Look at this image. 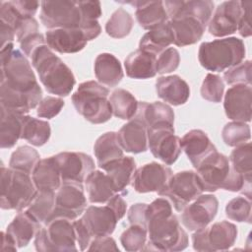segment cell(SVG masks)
Segmentation results:
<instances>
[{"instance_id": "6da1fadb", "label": "cell", "mask_w": 252, "mask_h": 252, "mask_svg": "<svg viewBox=\"0 0 252 252\" xmlns=\"http://www.w3.org/2000/svg\"><path fill=\"white\" fill-rule=\"evenodd\" d=\"M0 66V107L28 114L42 99V90L31 63L23 52L9 43L1 47Z\"/></svg>"}, {"instance_id": "7a4b0ae2", "label": "cell", "mask_w": 252, "mask_h": 252, "mask_svg": "<svg viewBox=\"0 0 252 252\" xmlns=\"http://www.w3.org/2000/svg\"><path fill=\"white\" fill-rule=\"evenodd\" d=\"M146 220L149 240L144 250L175 252L188 246V235L166 198H157L148 205Z\"/></svg>"}, {"instance_id": "3957f363", "label": "cell", "mask_w": 252, "mask_h": 252, "mask_svg": "<svg viewBox=\"0 0 252 252\" xmlns=\"http://www.w3.org/2000/svg\"><path fill=\"white\" fill-rule=\"evenodd\" d=\"M196 170L203 191L215 192L223 189L242 192L251 200V179L236 172L231 167L228 158L218 151L204 158Z\"/></svg>"}, {"instance_id": "277c9868", "label": "cell", "mask_w": 252, "mask_h": 252, "mask_svg": "<svg viewBox=\"0 0 252 252\" xmlns=\"http://www.w3.org/2000/svg\"><path fill=\"white\" fill-rule=\"evenodd\" d=\"M32 65L36 70L45 90L58 96H67L72 92L76 79L72 70L55 55L47 44L38 46L32 54Z\"/></svg>"}, {"instance_id": "5b68a950", "label": "cell", "mask_w": 252, "mask_h": 252, "mask_svg": "<svg viewBox=\"0 0 252 252\" xmlns=\"http://www.w3.org/2000/svg\"><path fill=\"white\" fill-rule=\"evenodd\" d=\"M109 90L96 81H87L79 85L72 94V102L77 112L93 124H102L110 120L112 108Z\"/></svg>"}, {"instance_id": "8992f818", "label": "cell", "mask_w": 252, "mask_h": 252, "mask_svg": "<svg viewBox=\"0 0 252 252\" xmlns=\"http://www.w3.org/2000/svg\"><path fill=\"white\" fill-rule=\"evenodd\" d=\"M245 53L242 39L235 36L223 37L202 42L198 50V60L205 69L221 72L241 63Z\"/></svg>"}, {"instance_id": "52a82bcc", "label": "cell", "mask_w": 252, "mask_h": 252, "mask_svg": "<svg viewBox=\"0 0 252 252\" xmlns=\"http://www.w3.org/2000/svg\"><path fill=\"white\" fill-rule=\"evenodd\" d=\"M37 189L31 175L6 167L1 163V195L2 210L23 211L34 198Z\"/></svg>"}, {"instance_id": "ba28073f", "label": "cell", "mask_w": 252, "mask_h": 252, "mask_svg": "<svg viewBox=\"0 0 252 252\" xmlns=\"http://www.w3.org/2000/svg\"><path fill=\"white\" fill-rule=\"evenodd\" d=\"M76 233L73 220L54 218L44 223L34 237L36 251H77Z\"/></svg>"}, {"instance_id": "9c48e42d", "label": "cell", "mask_w": 252, "mask_h": 252, "mask_svg": "<svg viewBox=\"0 0 252 252\" xmlns=\"http://www.w3.org/2000/svg\"><path fill=\"white\" fill-rule=\"evenodd\" d=\"M203 192L197 173L193 170H184L172 174L167 185L158 194L166 198L177 212H181Z\"/></svg>"}, {"instance_id": "30bf717a", "label": "cell", "mask_w": 252, "mask_h": 252, "mask_svg": "<svg viewBox=\"0 0 252 252\" xmlns=\"http://www.w3.org/2000/svg\"><path fill=\"white\" fill-rule=\"evenodd\" d=\"M236 238V225L227 220H220L209 227L195 230L192 244L196 251H223L233 246Z\"/></svg>"}, {"instance_id": "8fae6325", "label": "cell", "mask_w": 252, "mask_h": 252, "mask_svg": "<svg viewBox=\"0 0 252 252\" xmlns=\"http://www.w3.org/2000/svg\"><path fill=\"white\" fill-rule=\"evenodd\" d=\"M39 18L48 30L80 28L82 23L78 1H42Z\"/></svg>"}, {"instance_id": "7c38bea8", "label": "cell", "mask_w": 252, "mask_h": 252, "mask_svg": "<svg viewBox=\"0 0 252 252\" xmlns=\"http://www.w3.org/2000/svg\"><path fill=\"white\" fill-rule=\"evenodd\" d=\"M180 140L171 125L148 128V148L155 158L166 165L173 164L179 158L182 151Z\"/></svg>"}, {"instance_id": "4fadbf2b", "label": "cell", "mask_w": 252, "mask_h": 252, "mask_svg": "<svg viewBox=\"0 0 252 252\" xmlns=\"http://www.w3.org/2000/svg\"><path fill=\"white\" fill-rule=\"evenodd\" d=\"M86 209L87 198L82 183L62 182L56 191L55 207L49 220L62 217L75 220L84 214Z\"/></svg>"}, {"instance_id": "5bb4252c", "label": "cell", "mask_w": 252, "mask_h": 252, "mask_svg": "<svg viewBox=\"0 0 252 252\" xmlns=\"http://www.w3.org/2000/svg\"><path fill=\"white\" fill-rule=\"evenodd\" d=\"M219 201L213 194H201L181 212L182 224L191 231L204 228L217 216Z\"/></svg>"}, {"instance_id": "9a60e30c", "label": "cell", "mask_w": 252, "mask_h": 252, "mask_svg": "<svg viewBox=\"0 0 252 252\" xmlns=\"http://www.w3.org/2000/svg\"><path fill=\"white\" fill-rule=\"evenodd\" d=\"M59 168L62 182H85L94 170V161L91 156L80 152H62L53 156Z\"/></svg>"}, {"instance_id": "2e32d148", "label": "cell", "mask_w": 252, "mask_h": 252, "mask_svg": "<svg viewBox=\"0 0 252 252\" xmlns=\"http://www.w3.org/2000/svg\"><path fill=\"white\" fill-rule=\"evenodd\" d=\"M172 174L171 168L167 165L152 161L136 169L132 186L138 193H158L167 185Z\"/></svg>"}, {"instance_id": "e0dca14e", "label": "cell", "mask_w": 252, "mask_h": 252, "mask_svg": "<svg viewBox=\"0 0 252 252\" xmlns=\"http://www.w3.org/2000/svg\"><path fill=\"white\" fill-rule=\"evenodd\" d=\"M80 220L93 239L110 236L119 221L115 212L108 204L105 206H89Z\"/></svg>"}, {"instance_id": "ac0fdd59", "label": "cell", "mask_w": 252, "mask_h": 252, "mask_svg": "<svg viewBox=\"0 0 252 252\" xmlns=\"http://www.w3.org/2000/svg\"><path fill=\"white\" fill-rule=\"evenodd\" d=\"M242 8L240 1L230 0L220 3L208 25L210 34L222 37L234 33L238 29Z\"/></svg>"}, {"instance_id": "d6986e66", "label": "cell", "mask_w": 252, "mask_h": 252, "mask_svg": "<svg viewBox=\"0 0 252 252\" xmlns=\"http://www.w3.org/2000/svg\"><path fill=\"white\" fill-rule=\"evenodd\" d=\"M252 87L251 85H234L230 87L225 94L223 108L227 118L233 121H251Z\"/></svg>"}, {"instance_id": "ffe728a7", "label": "cell", "mask_w": 252, "mask_h": 252, "mask_svg": "<svg viewBox=\"0 0 252 252\" xmlns=\"http://www.w3.org/2000/svg\"><path fill=\"white\" fill-rule=\"evenodd\" d=\"M170 27L173 32V43L177 46L191 45L199 41L207 26L196 17L189 14L178 13L170 20Z\"/></svg>"}, {"instance_id": "44dd1931", "label": "cell", "mask_w": 252, "mask_h": 252, "mask_svg": "<svg viewBox=\"0 0 252 252\" xmlns=\"http://www.w3.org/2000/svg\"><path fill=\"white\" fill-rule=\"evenodd\" d=\"M46 44L59 53H77L83 50L88 39L80 28L53 29L45 33Z\"/></svg>"}, {"instance_id": "7402d4cb", "label": "cell", "mask_w": 252, "mask_h": 252, "mask_svg": "<svg viewBox=\"0 0 252 252\" xmlns=\"http://www.w3.org/2000/svg\"><path fill=\"white\" fill-rule=\"evenodd\" d=\"M123 151L132 154L145 153L148 148V129L143 119L135 115L117 132Z\"/></svg>"}, {"instance_id": "603a6c76", "label": "cell", "mask_w": 252, "mask_h": 252, "mask_svg": "<svg viewBox=\"0 0 252 252\" xmlns=\"http://www.w3.org/2000/svg\"><path fill=\"white\" fill-rule=\"evenodd\" d=\"M180 145L195 168L204 158L217 151L208 135L200 129L187 132L180 140Z\"/></svg>"}, {"instance_id": "cb8c5ba5", "label": "cell", "mask_w": 252, "mask_h": 252, "mask_svg": "<svg viewBox=\"0 0 252 252\" xmlns=\"http://www.w3.org/2000/svg\"><path fill=\"white\" fill-rule=\"evenodd\" d=\"M156 91L162 100L174 106L184 104L190 96L188 84L178 75L158 78L156 81Z\"/></svg>"}, {"instance_id": "d4e9b609", "label": "cell", "mask_w": 252, "mask_h": 252, "mask_svg": "<svg viewBox=\"0 0 252 252\" xmlns=\"http://www.w3.org/2000/svg\"><path fill=\"white\" fill-rule=\"evenodd\" d=\"M42 225L43 224L34 219L27 210H23L20 211L8 224L6 232L12 236L18 248H23L35 237Z\"/></svg>"}, {"instance_id": "484cf974", "label": "cell", "mask_w": 252, "mask_h": 252, "mask_svg": "<svg viewBox=\"0 0 252 252\" xmlns=\"http://www.w3.org/2000/svg\"><path fill=\"white\" fill-rule=\"evenodd\" d=\"M136 8L135 16L138 24L144 30H152L169 21L163 1H129L120 2Z\"/></svg>"}, {"instance_id": "4316f807", "label": "cell", "mask_w": 252, "mask_h": 252, "mask_svg": "<svg viewBox=\"0 0 252 252\" xmlns=\"http://www.w3.org/2000/svg\"><path fill=\"white\" fill-rule=\"evenodd\" d=\"M157 55L137 49L124 61L126 75L132 79H150L157 75Z\"/></svg>"}, {"instance_id": "83f0119b", "label": "cell", "mask_w": 252, "mask_h": 252, "mask_svg": "<svg viewBox=\"0 0 252 252\" xmlns=\"http://www.w3.org/2000/svg\"><path fill=\"white\" fill-rule=\"evenodd\" d=\"M94 70L98 83L110 88L116 87L124 76L120 61L113 54L106 52L96 56Z\"/></svg>"}, {"instance_id": "f1b7e54d", "label": "cell", "mask_w": 252, "mask_h": 252, "mask_svg": "<svg viewBox=\"0 0 252 252\" xmlns=\"http://www.w3.org/2000/svg\"><path fill=\"white\" fill-rule=\"evenodd\" d=\"M88 199L93 204L107 203L115 194L110 177L100 170H93L85 180Z\"/></svg>"}, {"instance_id": "f546056e", "label": "cell", "mask_w": 252, "mask_h": 252, "mask_svg": "<svg viewBox=\"0 0 252 252\" xmlns=\"http://www.w3.org/2000/svg\"><path fill=\"white\" fill-rule=\"evenodd\" d=\"M32 179L38 191L56 192L58 190L62 180L53 156L38 161L32 174Z\"/></svg>"}, {"instance_id": "4dcf8cb0", "label": "cell", "mask_w": 252, "mask_h": 252, "mask_svg": "<svg viewBox=\"0 0 252 252\" xmlns=\"http://www.w3.org/2000/svg\"><path fill=\"white\" fill-rule=\"evenodd\" d=\"M105 173L110 177L116 193L125 194L126 187L132 181L136 171V161L132 157H122L115 159L102 168Z\"/></svg>"}, {"instance_id": "1f68e13d", "label": "cell", "mask_w": 252, "mask_h": 252, "mask_svg": "<svg viewBox=\"0 0 252 252\" xmlns=\"http://www.w3.org/2000/svg\"><path fill=\"white\" fill-rule=\"evenodd\" d=\"M136 115L143 119L147 129L162 125L173 126L174 124V112L172 108L161 101H154L151 103L139 101Z\"/></svg>"}, {"instance_id": "d6a6232c", "label": "cell", "mask_w": 252, "mask_h": 252, "mask_svg": "<svg viewBox=\"0 0 252 252\" xmlns=\"http://www.w3.org/2000/svg\"><path fill=\"white\" fill-rule=\"evenodd\" d=\"M0 147L1 149H10L22 137L24 117L26 114L11 111L3 107H0Z\"/></svg>"}, {"instance_id": "836d02e7", "label": "cell", "mask_w": 252, "mask_h": 252, "mask_svg": "<svg viewBox=\"0 0 252 252\" xmlns=\"http://www.w3.org/2000/svg\"><path fill=\"white\" fill-rule=\"evenodd\" d=\"M174 41L169 21L150 30L140 39L139 48L155 55H158Z\"/></svg>"}, {"instance_id": "e575fe53", "label": "cell", "mask_w": 252, "mask_h": 252, "mask_svg": "<svg viewBox=\"0 0 252 252\" xmlns=\"http://www.w3.org/2000/svg\"><path fill=\"white\" fill-rule=\"evenodd\" d=\"M94 154L97 165L102 168L105 164L123 157V149L117 138V133L110 131L99 136L94 145Z\"/></svg>"}, {"instance_id": "d590c367", "label": "cell", "mask_w": 252, "mask_h": 252, "mask_svg": "<svg viewBox=\"0 0 252 252\" xmlns=\"http://www.w3.org/2000/svg\"><path fill=\"white\" fill-rule=\"evenodd\" d=\"M109 102L112 108V114L122 120L132 119L137 111L139 101L128 91L116 89L109 95Z\"/></svg>"}, {"instance_id": "8d00e7d4", "label": "cell", "mask_w": 252, "mask_h": 252, "mask_svg": "<svg viewBox=\"0 0 252 252\" xmlns=\"http://www.w3.org/2000/svg\"><path fill=\"white\" fill-rule=\"evenodd\" d=\"M50 135L51 129L47 121L25 115L21 139L28 141L32 146L41 147L48 142Z\"/></svg>"}, {"instance_id": "74e56055", "label": "cell", "mask_w": 252, "mask_h": 252, "mask_svg": "<svg viewBox=\"0 0 252 252\" xmlns=\"http://www.w3.org/2000/svg\"><path fill=\"white\" fill-rule=\"evenodd\" d=\"M54 191H38L28 206L27 211L36 219L41 224H44L51 217L55 207Z\"/></svg>"}, {"instance_id": "f35d334b", "label": "cell", "mask_w": 252, "mask_h": 252, "mask_svg": "<svg viewBox=\"0 0 252 252\" xmlns=\"http://www.w3.org/2000/svg\"><path fill=\"white\" fill-rule=\"evenodd\" d=\"M39 160L40 156L37 151L25 145L17 148V150L12 153L9 167L32 175Z\"/></svg>"}, {"instance_id": "ab89813d", "label": "cell", "mask_w": 252, "mask_h": 252, "mask_svg": "<svg viewBox=\"0 0 252 252\" xmlns=\"http://www.w3.org/2000/svg\"><path fill=\"white\" fill-rule=\"evenodd\" d=\"M134 20L124 8L116 9L105 24L106 33L113 38H123L132 31Z\"/></svg>"}, {"instance_id": "60d3db41", "label": "cell", "mask_w": 252, "mask_h": 252, "mask_svg": "<svg viewBox=\"0 0 252 252\" xmlns=\"http://www.w3.org/2000/svg\"><path fill=\"white\" fill-rule=\"evenodd\" d=\"M231 167L246 178L251 179L252 174V145L250 142L244 143L234 148L229 158Z\"/></svg>"}, {"instance_id": "b9f144b4", "label": "cell", "mask_w": 252, "mask_h": 252, "mask_svg": "<svg viewBox=\"0 0 252 252\" xmlns=\"http://www.w3.org/2000/svg\"><path fill=\"white\" fill-rule=\"evenodd\" d=\"M147 227L139 224H130V226L120 235V242L123 248L129 252L144 250L147 244Z\"/></svg>"}, {"instance_id": "7bdbcfd3", "label": "cell", "mask_w": 252, "mask_h": 252, "mask_svg": "<svg viewBox=\"0 0 252 252\" xmlns=\"http://www.w3.org/2000/svg\"><path fill=\"white\" fill-rule=\"evenodd\" d=\"M221 137L225 145L229 147H237L250 140V127L245 122H228L222 128Z\"/></svg>"}, {"instance_id": "ee69618b", "label": "cell", "mask_w": 252, "mask_h": 252, "mask_svg": "<svg viewBox=\"0 0 252 252\" xmlns=\"http://www.w3.org/2000/svg\"><path fill=\"white\" fill-rule=\"evenodd\" d=\"M226 217L237 222L251 223V200L247 197H235L225 206Z\"/></svg>"}, {"instance_id": "f6af8a7d", "label": "cell", "mask_w": 252, "mask_h": 252, "mask_svg": "<svg viewBox=\"0 0 252 252\" xmlns=\"http://www.w3.org/2000/svg\"><path fill=\"white\" fill-rule=\"evenodd\" d=\"M200 92L204 99L211 102L219 103L222 99L224 83L219 75L209 73L203 80Z\"/></svg>"}, {"instance_id": "bcb514c9", "label": "cell", "mask_w": 252, "mask_h": 252, "mask_svg": "<svg viewBox=\"0 0 252 252\" xmlns=\"http://www.w3.org/2000/svg\"><path fill=\"white\" fill-rule=\"evenodd\" d=\"M223 79L227 85H251V61H243L233 67L228 68L223 73Z\"/></svg>"}, {"instance_id": "7dc6e473", "label": "cell", "mask_w": 252, "mask_h": 252, "mask_svg": "<svg viewBox=\"0 0 252 252\" xmlns=\"http://www.w3.org/2000/svg\"><path fill=\"white\" fill-rule=\"evenodd\" d=\"M180 63V55L176 48L168 47L157 57V73L168 74L175 71Z\"/></svg>"}, {"instance_id": "c3c4849f", "label": "cell", "mask_w": 252, "mask_h": 252, "mask_svg": "<svg viewBox=\"0 0 252 252\" xmlns=\"http://www.w3.org/2000/svg\"><path fill=\"white\" fill-rule=\"evenodd\" d=\"M65 102L61 97L46 96L40 100L36 108V114L40 118L51 119L58 115L62 110Z\"/></svg>"}, {"instance_id": "681fc988", "label": "cell", "mask_w": 252, "mask_h": 252, "mask_svg": "<svg viewBox=\"0 0 252 252\" xmlns=\"http://www.w3.org/2000/svg\"><path fill=\"white\" fill-rule=\"evenodd\" d=\"M82 23L97 21L101 16V5L99 1H78Z\"/></svg>"}, {"instance_id": "f907efd6", "label": "cell", "mask_w": 252, "mask_h": 252, "mask_svg": "<svg viewBox=\"0 0 252 252\" xmlns=\"http://www.w3.org/2000/svg\"><path fill=\"white\" fill-rule=\"evenodd\" d=\"M242 13L238 24V32L243 37H248L252 34L251 30V1H240Z\"/></svg>"}, {"instance_id": "816d5d0a", "label": "cell", "mask_w": 252, "mask_h": 252, "mask_svg": "<svg viewBox=\"0 0 252 252\" xmlns=\"http://www.w3.org/2000/svg\"><path fill=\"white\" fill-rule=\"evenodd\" d=\"M16 37L17 41L20 42L24 38H26L29 35H32L35 32H38V24L37 21L33 17L29 18H23L17 28H16Z\"/></svg>"}, {"instance_id": "f5cc1de1", "label": "cell", "mask_w": 252, "mask_h": 252, "mask_svg": "<svg viewBox=\"0 0 252 252\" xmlns=\"http://www.w3.org/2000/svg\"><path fill=\"white\" fill-rule=\"evenodd\" d=\"M19 43H20L21 50L23 51V53L27 57H31L32 52L38 46H40L42 44H46V40H45V37L43 36V34L38 32H35L32 35L27 36L26 38L21 40Z\"/></svg>"}, {"instance_id": "db71d44e", "label": "cell", "mask_w": 252, "mask_h": 252, "mask_svg": "<svg viewBox=\"0 0 252 252\" xmlns=\"http://www.w3.org/2000/svg\"><path fill=\"white\" fill-rule=\"evenodd\" d=\"M12 7L16 12L24 18L33 17L40 5L38 1H27V0H13L10 1Z\"/></svg>"}, {"instance_id": "11a10c76", "label": "cell", "mask_w": 252, "mask_h": 252, "mask_svg": "<svg viewBox=\"0 0 252 252\" xmlns=\"http://www.w3.org/2000/svg\"><path fill=\"white\" fill-rule=\"evenodd\" d=\"M147 207H148V204H145V203H136L130 207L127 214V218L130 224H139L147 227V220H146Z\"/></svg>"}, {"instance_id": "9f6ffc18", "label": "cell", "mask_w": 252, "mask_h": 252, "mask_svg": "<svg viewBox=\"0 0 252 252\" xmlns=\"http://www.w3.org/2000/svg\"><path fill=\"white\" fill-rule=\"evenodd\" d=\"M89 251H119L115 240L110 236L94 238L88 248Z\"/></svg>"}, {"instance_id": "6f0895ef", "label": "cell", "mask_w": 252, "mask_h": 252, "mask_svg": "<svg viewBox=\"0 0 252 252\" xmlns=\"http://www.w3.org/2000/svg\"><path fill=\"white\" fill-rule=\"evenodd\" d=\"M73 224H74L75 233H76V240H77V243L79 244L80 250L81 251L88 250L93 238L87 231L86 227L84 226V224L80 219L73 220Z\"/></svg>"}, {"instance_id": "680465c9", "label": "cell", "mask_w": 252, "mask_h": 252, "mask_svg": "<svg viewBox=\"0 0 252 252\" xmlns=\"http://www.w3.org/2000/svg\"><path fill=\"white\" fill-rule=\"evenodd\" d=\"M106 204H108L113 209V211L115 212L119 220L125 216L126 209H127V204H126V202L123 199L121 194L116 193Z\"/></svg>"}, {"instance_id": "91938a15", "label": "cell", "mask_w": 252, "mask_h": 252, "mask_svg": "<svg viewBox=\"0 0 252 252\" xmlns=\"http://www.w3.org/2000/svg\"><path fill=\"white\" fill-rule=\"evenodd\" d=\"M0 32H1V47L13 43V40L15 39L16 32L14 29L5 23L0 22Z\"/></svg>"}, {"instance_id": "94428289", "label": "cell", "mask_w": 252, "mask_h": 252, "mask_svg": "<svg viewBox=\"0 0 252 252\" xmlns=\"http://www.w3.org/2000/svg\"><path fill=\"white\" fill-rule=\"evenodd\" d=\"M18 248L12 236L6 231L1 232V251H16Z\"/></svg>"}]
</instances>
